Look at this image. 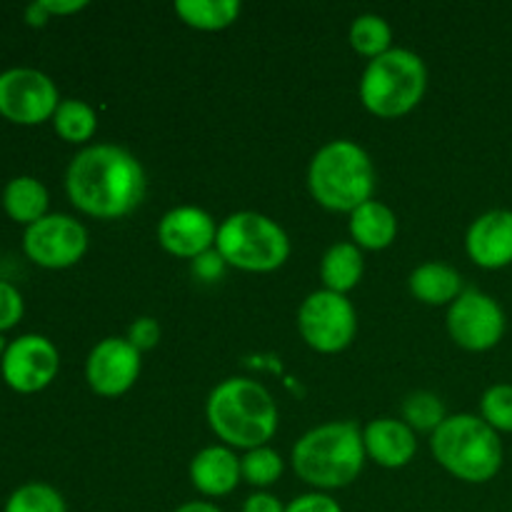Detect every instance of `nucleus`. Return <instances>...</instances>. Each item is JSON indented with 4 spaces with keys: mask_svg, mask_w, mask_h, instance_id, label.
Returning a JSON list of instances; mask_svg holds the SVG:
<instances>
[{
    "mask_svg": "<svg viewBox=\"0 0 512 512\" xmlns=\"http://www.w3.org/2000/svg\"><path fill=\"white\" fill-rule=\"evenodd\" d=\"M148 180L140 160L113 143L85 145L65 170V195L75 210L95 220H120L145 198Z\"/></svg>",
    "mask_w": 512,
    "mask_h": 512,
    "instance_id": "nucleus-1",
    "label": "nucleus"
},
{
    "mask_svg": "<svg viewBox=\"0 0 512 512\" xmlns=\"http://www.w3.org/2000/svg\"><path fill=\"white\" fill-rule=\"evenodd\" d=\"M210 430L233 450H255L278 433L280 410L265 385L250 378H225L205 403Z\"/></svg>",
    "mask_w": 512,
    "mask_h": 512,
    "instance_id": "nucleus-2",
    "label": "nucleus"
},
{
    "mask_svg": "<svg viewBox=\"0 0 512 512\" xmlns=\"http://www.w3.org/2000/svg\"><path fill=\"white\" fill-rule=\"evenodd\" d=\"M365 460L363 428L353 420H333L308 430L290 453L295 475L318 493L353 485L363 473Z\"/></svg>",
    "mask_w": 512,
    "mask_h": 512,
    "instance_id": "nucleus-3",
    "label": "nucleus"
},
{
    "mask_svg": "<svg viewBox=\"0 0 512 512\" xmlns=\"http://www.w3.org/2000/svg\"><path fill=\"white\" fill-rule=\"evenodd\" d=\"M378 173L373 158L355 140H330L310 158L308 190L320 208L353 213L375 198Z\"/></svg>",
    "mask_w": 512,
    "mask_h": 512,
    "instance_id": "nucleus-4",
    "label": "nucleus"
},
{
    "mask_svg": "<svg viewBox=\"0 0 512 512\" xmlns=\"http://www.w3.org/2000/svg\"><path fill=\"white\" fill-rule=\"evenodd\" d=\"M430 453L435 463L468 485L490 483L503 468V440L480 415H448L430 435Z\"/></svg>",
    "mask_w": 512,
    "mask_h": 512,
    "instance_id": "nucleus-5",
    "label": "nucleus"
},
{
    "mask_svg": "<svg viewBox=\"0 0 512 512\" xmlns=\"http://www.w3.org/2000/svg\"><path fill=\"white\" fill-rule=\"evenodd\" d=\"M428 90V68L408 48H393L368 60L358 83L363 108L380 120H398L413 113Z\"/></svg>",
    "mask_w": 512,
    "mask_h": 512,
    "instance_id": "nucleus-6",
    "label": "nucleus"
},
{
    "mask_svg": "<svg viewBox=\"0 0 512 512\" xmlns=\"http://www.w3.org/2000/svg\"><path fill=\"white\" fill-rule=\"evenodd\" d=\"M215 250L228 268L243 273H273L290 258V238L278 220L255 210H240L218 225Z\"/></svg>",
    "mask_w": 512,
    "mask_h": 512,
    "instance_id": "nucleus-7",
    "label": "nucleus"
},
{
    "mask_svg": "<svg viewBox=\"0 0 512 512\" xmlns=\"http://www.w3.org/2000/svg\"><path fill=\"white\" fill-rule=\"evenodd\" d=\"M298 333L315 353H343L358 335V313L353 300L325 288L315 290L298 308Z\"/></svg>",
    "mask_w": 512,
    "mask_h": 512,
    "instance_id": "nucleus-8",
    "label": "nucleus"
},
{
    "mask_svg": "<svg viewBox=\"0 0 512 512\" xmlns=\"http://www.w3.org/2000/svg\"><path fill=\"white\" fill-rule=\"evenodd\" d=\"M448 335L458 348L468 353H488L498 348L508 330L505 310L493 295L465 288L463 295L448 308Z\"/></svg>",
    "mask_w": 512,
    "mask_h": 512,
    "instance_id": "nucleus-9",
    "label": "nucleus"
},
{
    "mask_svg": "<svg viewBox=\"0 0 512 512\" xmlns=\"http://www.w3.org/2000/svg\"><path fill=\"white\" fill-rule=\"evenodd\" d=\"M60 105L58 85L38 68H8L0 73V115L13 125H43Z\"/></svg>",
    "mask_w": 512,
    "mask_h": 512,
    "instance_id": "nucleus-10",
    "label": "nucleus"
},
{
    "mask_svg": "<svg viewBox=\"0 0 512 512\" xmlns=\"http://www.w3.org/2000/svg\"><path fill=\"white\" fill-rule=\"evenodd\" d=\"M23 253L38 268H73L88 253V230L73 215L48 213L43 220L25 228Z\"/></svg>",
    "mask_w": 512,
    "mask_h": 512,
    "instance_id": "nucleus-11",
    "label": "nucleus"
},
{
    "mask_svg": "<svg viewBox=\"0 0 512 512\" xmlns=\"http://www.w3.org/2000/svg\"><path fill=\"white\" fill-rule=\"evenodd\" d=\"M60 370V353L45 335L25 333L10 340L0 358V375L13 393L33 395L48 388Z\"/></svg>",
    "mask_w": 512,
    "mask_h": 512,
    "instance_id": "nucleus-12",
    "label": "nucleus"
},
{
    "mask_svg": "<svg viewBox=\"0 0 512 512\" xmlns=\"http://www.w3.org/2000/svg\"><path fill=\"white\" fill-rule=\"evenodd\" d=\"M140 350L130 345L128 338H103L85 360V380L90 390L100 398H120L128 393L140 378Z\"/></svg>",
    "mask_w": 512,
    "mask_h": 512,
    "instance_id": "nucleus-13",
    "label": "nucleus"
},
{
    "mask_svg": "<svg viewBox=\"0 0 512 512\" xmlns=\"http://www.w3.org/2000/svg\"><path fill=\"white\" fill-rule=\"evenodd\" d=\"M218 223L208 210L198 205H178L168 210L158 223V243L173 258L198 260L200 255L215 250Z\"/></svg>",
    "mask_w": 512,
    "mask_h": 512,
    "instance_id": "nucleus-14",
    "label": "nucleus"
},
{
    "mask_svg": "<svg viewBox=\"0 0 512 512\" xmlns=\"http://www.w3.org/2000/svg\"><path fill=\"white\" fill-rule=\"evenodd\" d=\"M465 253L483 270L512 265V210L495 208L478 215L465 233Z\"/></svg>",
    "mask_w": 512,
    "mask_h": 512,
    "instance_id": "nucleus-15",
    "label": "nucleus"
},
{
    "mask_svg": "<svg viewBox=\"0 0 512 512\" xmlns=\"http://www.w3.org/2000/svg\"><path fill=\"white\" fill-rule=\"evenodd\" d=\"M368 460L385 470L405 468L418 455V433L398 418H375L363 428Z\"/></svg>",
    "mask_w": 512,
    "mask_h": 512,
    "instance_id": "nucleus-16",
    "label": "nucleus"
},
{
    "mask_svg": "<svg viewBox=\"0 0 512 512\" xmlns=\"http://www.w3.org/2000/svg\"><path fill=\"white\" fill-rule=\"evenodd\" d=\"M190 483L203 498H225L243 480L240 458L228 445H208L190 460Z\"/></svg>",
    "mask_w": 512,
    "mask_h": 512,
    "instance_id": "nucleus-17",
    "label": "nucleus"
},
{
    "mask_svg": "<svg viewBox=\"0 0 512 512\" xmlns=\"http://www.w3.org/2000/svg\"><path fill=\"white\" fill-rule=\"evenodd\" d=\"M348 230L360 250H385L398 238V215L373 198L348 215Z\"/></svg>",
    "mask_w": 512,
    "mask_h": 512,
    "instance_id": "nucleus-18",
    "label": "nucleus"
},
{
    "mask_svg": "<svg viewBox=\"0 0 512 512\" xmlns=\"http://www.w3.org/2000/svg\"><path fill=\"white\" fill-rule=\"evenodd\" d=\"M408 288L415 300H420L425 305H433V308H443V305L450 308L465 290L463 275L453 265L438 263V260L418 265L410 273Z\"/></svg>",
    "mask_w": 512,
    "mask_h": 512,
    "instance_id": "nucleus-19",
    "label": "nucleus"
},
{
    "mask_svg": "<svg viewBox=\"0 0 512 512\" xmlns=\"http://www.w3.org/2000/svg\"><path fill=\"white\" fill-rule=\"evenodd\" d=\"M363 273V250L353 240H340V243L330 245L325 250L323 260H320V280H323V288L330 290V293L348 295L350 290L358 288Z\"/></svg>",
    "mask_w": 512,
    "mask_h": 512,
    "instance_id": "nucleus-20",
    "label": "nucleus"
},
{
    "mask_svg": "<svg viewBox=\"0 0 512 512\" xmlns=\"http://www.w3.org/2000/svg\"><path fill=\"white\" fill-rule=\"evenodd\" d=\"M0 203H3L5 215L13 223L30 228V225L38 223V220H43L48 215L50 195L48 188L38 178H33V175H18V178L8 180Z\"/></svg>",
    "mask_w": 512,
    "mask_h": 512,
    "instance_id": "nucleus-21",
    "label": "nucleus"
},
{
    "mask_svg": "<svg viewBox=\"0 0 512 512\" xmlns=\"http://www.w3.org/2000/svg\"><path fill=\"white\" fill-rule=\"evenodd\" d=\"M175 13L188 28L203 30V33H218L230 28L243 13L238 0H178Z\"/></svg>",
    "mask_w": 512,
    "mask_h": 512,
    "instance_id": "nucleus-22",
    "label": "nucleus"
},
{
    "mask_svg": "<svg viewBox=\"0 0 512 512\" xmlns=\"http://www.w3.org/2000/svg\"><path fill=\"white\" fill-rule=\"evenodd\" d=\"M50 123H53L55 135L65 143L88 145V140H93L95 130H98V113L85 100L65 98L60 100Z\"/></svg>",
    "mask_w": 512,
    "mask_h": 512,
    "instance_id": "nucleus-23",
    "label": "nucleus"
},
{
    "mask_svg": "<svg viewBox=\"0 0 512 512\" xmlns=\"http://www.w3.org/2000/svg\"><path fill=\"white\" fill-rule=\"evenodd\" d=\"M348 40L355 53L368 60H375L388 53V50H393V28H390V23L383 15L363 13L350 25Z\"/></svg>",
    "mask_w": 512,
    "mask_h": 512,
    "instance_id": "nucleus-24",
    "label": "nucleus"
},
{
    "mask_svg": "<svg viewBox=\"0 0 512 512\" xmlns=\"http://www.w3.org/2000/svg\"><path fill=\"white\" fill-rule=\"evenodd\" d=\"M448 418L445 403L430 390H415L400 405V420L415 430V433L433 435Z\"/></svg>",
    "mask_w": 512,
    "mask_h": 512,
    "instance_id": "nucleus-25",
    "label": "nucleus"
},
{
    "mask_svg": "<svg viewBox=\"0 0 512 512\" xmlns=\"http://www.w3.org/2000/svg\"><path fill=\"white\" fill-rule=\"evenodd\" d=\"M240 473H243L245 483L258 490H265L283 478L285 460L280 458L278 450L263 445V448L248 450V453L240 455Z\"/></svg>",
    "mask_w": 512,
    "mask_h": 512,
    "instance_id": "nucleus-26",
    "label": "nucleus"
},
{
    "mask_svg": "<svg viewBox=\"0 0 512 512\" xmlns=\"http://www.w3.org/2000/svg\"><path fill=\"white\" fill-rule=\"evenodd\" d=\"M3 512H68V505L53 485L25 483L8 495Z\"/></svg>",
    "mask_w": 512,
    "mask_h": 512,
    "instance_id": "nucleus-27",
    "label": "nucleus"
},
{
    "mask_svg": "<svg viewBox=\"0 0 512 512\" xmlns=\"http://www.w3.org/2000/svg\"><path fill=\"white\" fill-rule=\"evenodd\" d=\"M480 418L495 430V433L512 435V385L495 383L480 398Z\"/></svg>",
    "mask_w": 512,
    "mask_h": 512,
    "instance_id": "nucleus-28",
    "label": "nucleus"
},
{
    "mask_svg": "<svg viewBox=\"0 0 512 512\" xmlns=\"http://www.w3.org/2000/svg\"><path fill=\"white\" fill-rule=\"evenodd\" d=\"M25 300L15 285L8 280H0V335L13 330L23 320Z\"/></svg>",
    "mask_w": 512,
    "mask_h": 512,
    "instance_id": "nucleus-29",
    "label": "nucleus"
},
{
    "mask_svg": "<svg viewBox=\"0 0 512 512\" xmlns=\"http://www.w3.org/2000/svg\"><path fill=\"white\" fill-rule=\"evenodd\" d=\"M125 338H128L130 345H133V348H138L140 353H148V350H153L155 345L160 343L158 320L148 318V315H143V318H135L133 323H130L128 335H125Z\"/></svg>",
    "mask_w": 512,
    "mask_h": 512,
    "instance_id": "nucleus-30",
    "label": "nucleus"
},
{
    "mask_svg": "<svg viewBox=\"0 0 512 512\" xmlns=\"http://www.w3.org/2000/svg\"><path fill=\"white\" fill-rule=\"evenodd\" d=\"M285 512H343V508H340V503L330 493L310 490V493H303L290 500L285 505Z\"/></svg>",
    "mask_w": 512,
    "mask_h": 512,
    "instance_id": "nucleus-31",
    "label": "nucleus"
},
{
    "mask_svg": "<svg viewBox=\"0 0 512 512\" xmlns=\"http://www.w3.org/2000/svg\"><path fill=\"white\" fill-rule=\"evenodd\" d=\"M225 268H228V265H225V260L220 258L218 250H210V253L200 255L198 260H193V273L198 275L203 283H215V280L223 275Z\"/></svg>",
    "mask_w": 512,
    "mask_h": 512,
    "instance_id": "nucleus-32",
    "label": "nucleus"
},
{
    "mask_svg": "<svg viewBox=\"0 0 512 512\" xmlns=\"http://www.w3.org/2000/svg\"><path fill=\"white\" fill-rule=\"evenodd\" d=\"M240 512H285V505L280 503V498H275L268 490H255L253 495H248Z\"/></svg>",
    "mask_w": 512,
    "mask_h": 512,
    "instance_id": "nucleus-33",
    "label": "nucleus"
},
{
    "mask_svg": "<svg viewBox=\"0 0 512 512\" xmlns=\"http://www.w3.org/2000/svg\"><path fill=\"white\" fill-rule=\"evenodd\" d=\"M40 5L50 18H55V15L63 18V15H73L88 8V0H40Z\"/></svg>",
    "mask_w": 512,
    "mask_h": 512,
    "instance_id": "nucleus-34",
    "label": "nucleus"
},
{
    "mask_svg": "<svg viewBox=\"0 0 512 512\" xmlns=\"http://www.w3.org/2000/svg\"><path fill=\"white\" fill-rule=\"evenodd\" d=\"M48 20L50 15L45 13L40 0H35V3H30L28 8H25V23H28L30 28H43V25H48Z\"/></svg>",
    "mask_w": 512,
    "mask_h": 512,
    "instance_id": "nucleus-35",
    "label": "nucleus"
},
{
    "mask_svg": "<svg viewBox=\"0 0 512 512\" xmlns=\"http://www.w3.org/2000/svg\"><path fill=\"white\" fill-rule=\"evenodd\" d=\"M173 512H223L215 503L210 500H188V503L178 505Z\"/></svg>",
    "mask_w": 512,
    "mask_h": 512,
    "instance_id": "nucleus-36",
    "label": "nucleus"
},
{
    "mask_svg": "<svg viewBox=\"0 0 512 512\" xmlns=\"http://www.w3.org/2000/svg\"><path fill=\"white\" fill-rule=\"evenodd\" d=\"M5 350H8V340H5L3 335H0V358H3V355H5Z\"/></svg>",
    "mask_w": 512,
    "mask_h": 512,
    "instance_id": "nucleus-37",
    "label": "nucleus"
}]
</instances>
